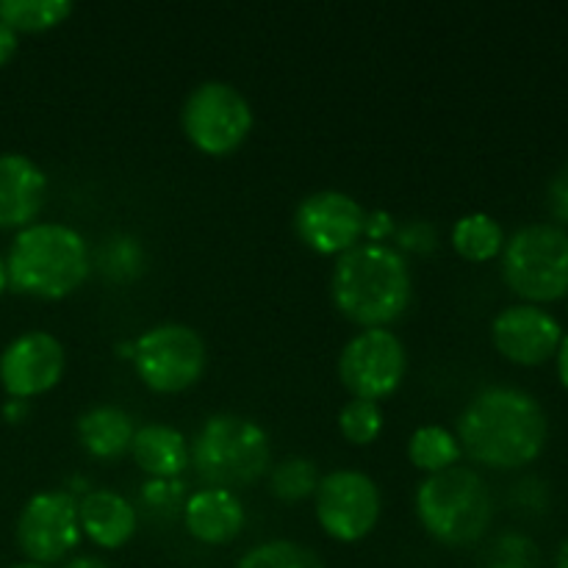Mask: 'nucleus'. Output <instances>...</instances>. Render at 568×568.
Returning <instances> with one entry per match:
<instances>
[{"label": "nucleus", "mask_w": 568, "mask_h": 568, "mask_svg": "<svg viewBox=\"0 0 568 568\" xmlns=\"http://www.w3.org/2000/svg\"><path fill=\"white\" fill-rule=\"evenodd\" d=\"M189 532L203 544H227L242 532L244 508L233 491L203 488L183 505Z\"/></svg>", "instance_id": "dca6fc26"}, {"label": "nucleus", "mask_w": 568, "mask_h": 568, "mask_svg": "<svg viewBox=\"0 0 568 568\" xmlns=\"http://www.w3.org/2000/svg\"><path fill=\"white\" fill-rule=\"evenodd\" d=\"M14 50H17V31L0 20V64H6V61L11 59Z\"/></svg>", "instance_id": "c756f323"}, {"label": "nucleus", "mask_w": 568, "mask_h": 568, "mask_svg": "<svg viewBox=\"0 0 568 568\" xmlns=\"http://www.w3.org/2000/svg\"><path fill=\"white\" fill-rule=\"evenodd\" d=\"M70 14V0H0V20L14 31H48Z\"/></svg>", "instance_id": "4be33fe9"}, {"label": "nucleus", "mask_w": 568, "mask_h": 568, "mask_svg": "<svg viewBox=\"0 0 568 568\" xmlns=\"http://www.w3.org/2000/svg\"><path fill=\"white\" fill-rule=\"evenodd\" d=\"M64 375V347L44 331L17 336L0 355V383L14 399L37 397Z\"/></svg>", "instance_id": "ddd939ff"}, {"label": "nucleus", "mask_w": 568, "mask_h": 568, "mask_svg": "<svg viewBox=\"0 0 568 568\" xmlns=\"http://www.w3.org/2000/svg\"><path fill=\"white\" fill-rule=\"evenodd\" d=\"M558 375L560 383L568 388V333H564V342L558 347Z\"/></svg>", "instance_id": "7c9ffc66"}, {"label": "nucleus", "mask_w": 568, "mask_h": 568, "mask_svg": "<svg viewBox=\"0 0 568 568\" xmlns=\"http://www.w3.org/2000/svg\"><path fill=\"white\" fill-rule=\"evenodd\" d=\"M503 277L519 297L552 303L568 294V233L558 225H527L503 247Z\"/></svg>", "instance_id": "423d86ee"}, {"label": "nucleus", "mask_w": 568, "mask_h": 568, "mask_svg": "<svg viewBox=\"0 0 568 568\" xmlns=\"http://www.w3.org/2000/svg\"><path fill=\"white\" fill-rule=\"evenodd\" d=\"M555 568H568V538L564 544H560L558 558H555Z\"/></svg>", "instance_id": "72a5a7b5"}, {"label": "nucleus", "mask_w": 568, "mask_h": 568, "mask_svg": "<svg viewBox=\"0 0 568 568\" xmlns=\"http://www.w3.org/2000/svg\"><path fill=\"white\" fill-rule=\"evenodd\" d=\"M486 568H538V549L530 538L505 536L488 552Z\"/></svg>", "instance_id": "a878e982"}, {"label": "nucleus", "mask_w": 568, "mask_h": 568, "mask_svg": "<svg viewBox=\"0 0 568 568\" xmlns=\"http://www.w3.org/2000/svg\"><path fill=\"white\" fill-rule=\"evenodd\" d=\"M78 519H81V530L103 549L122 547L136 532V510L122 494L109 491V488L89 491L78 503Z\"/></svg>", "instance_id": "f3484780"}, {"label": "nucleus", "mask_w": 568, "mask_h": 568, "mask_svg": "<svg viewBox=\"0 0 568 568\" xmlns=\"http://www.w3.org/2000/svg\"><path fill=\"white\" fill-rule=\"evenodd\" d=\"M6 286H9V272H6V261L0 258V294H3Z\"/></svg>", "instance_id": "f704fd0d"}, {"label": "nucleus", "mask_w": 568, "mask_h": 568, "mask_svg": "<svg viewBox=\"0 0 568 568\" xmlns=\"http://www.w3.org/2000/svg\"><path fill=\"white\" fill-rule=\"evenodd\" d=\"M547 414L532 394L510 386L483 388L458 419V444L494 469L527 466L547 444Z\"/></svg>", "instance_id": "f257e3e1"}, {"label": "nucleus", "mask_w": 568, "mask_h": 568, "mask_svg": "<svg viewBox=\"0 0 568 568\" xmlns=\"http://www.w3.org/2000/svg\"><path fill=\"white\" fill-rule=\"evenodd\" d=\"M78 503L64 491H44L28 499L17 519V544L31 564H59L78 547Z\"/></svg>", "instance_id": "9b49d317"}, {"label": "nucleus", "mask_w": 568, "mask_h": 568, "mask_svg": "<svg viewBox=\"0 0 568 568\" xmlns=\"http://www.w3.org/2000/svg\"><path fill=\"white\" fill-rule=\"evenodd\" d=\"M342 436L349 444H372L383 430V410L372 399H349L338 416Z\"/></svg>", "instance_id": "393cba45"}, {"label": "nucleus", "mask_w": 568, "mask_h": 568, "mask_svg": "<svg viewBox=\"0 0 568 568\" xmlns=\"http://www.w3.org/2000/svg\"><path fill=\"white\" fill-rule=\"evenodd\" d=\"M364 233H369L372 242L381 244V239L392 236V233H394L392 216L383 214V211H375V214H372V216H366V231Z\"/></svg>", "instance_id": "c85d7f7f"}, {"label": "nucleus", "mask_w": 568, "mask_h": 568, "mask_svg": "<svg viewBox=\"0 0 568 568\" xmlns=\"http://www.w3.org/2000/svg\"><path fill=\"white\" fill-rule=\"evenodd\" d=\"M131 416L114 405H98L78 419L81 444L94 458H120L133 444Z\"/></svg>", "instance_id": "6ab92c4d"}, {"label": "nucleus", "mask_w": 568, "mask_h": 568, "mask_svg": "<svg viewBox=\"0 0 568 568\" xmlns=\"http://www.w3.org/2000/svg\"><path fill=\"white\" fill-rule=\"evenodd\" d=\"M408 458L414 466L436 475V471H444L449 469V466L458 464L460 444L458 438H455L449 430H444V427L427 425V427H419V430L410 436Z\"/></svg>", "instance_id": "412c9836"}, {"label": "nucleus", "mask_w": 568, "mask_h": 568, "mask_svg": "<svg viewBox=\"0 0 568 568\" xmlns=\"http://www.w3.org/2000/svg\"><path fill=\"white\" fill-rule=\"evenodd\" d=\"M270 436L258 422L216 414L200 427L192 447L194 469L211 488L233 491L258 480L270 466Z\"/></svg>", "instance_id": "39448f33"}, {"label": "nucleus", "mask_w": 568, "mask_h": 568, "mask_svg": "<svg viewBox=\"0 0 568 568\" xmlns=\"http://www.w3.org/2000/svg\"><path fill=\"white\" fill-rule=\"evenodd\" d=\"M294 231L322 255L347 253L366 231V214L349 194L325 189L314 192L294 211Z\"/></svg>", "instance_id": "f8f14e48"}, {"label": "nucleus", "mask_w": 568, "mask_h": 568, "mask_svg": "<svg viewBox=\"0 0 568 568\" xmlns=\"http://www.w3.org/2000/svg\"><path fill=\"white\" fill-rule=\"evenodd\" d=\"M67 568H109V564H105V560H100V558H92V555H81V558L70 560Z\"/></svg>", "instance_id": "2f4dec72"}, {"label": "nucleus", "mask_w": 568, "mask_h": 568, "mask_svg": "<svg viewBox=\"0 0 568 568\" xmlns=\"http://www.w3.org/2000/svg\"><path fill=\"white\" fill-rule=\"evenodd\" d=\"M491 336L505 358L521 366H536L558 355L564 327L549 311L525 303L499 311L491 325Z\"/></svg>", "instance_id": "4468645a"}, {"label": "nucleus", "mask_w": 568, "mask_h": 568, "mask_svg": "<svg viewBox=\"0 0 568 568\" xmlns=\"http://www.w3.org/2000/svg\"><path fill=\"white\" fill-rule=\"evenodd\" d=\"M453 244L464 258L488 261L503 253L505 233L499 222L488 214L460 216L453 227Z\"/></svg>", "instance_id": "aec40b11"}, {"label": "nucleus", "mask_w": 568, "mask_h": 568, "mask_svg": "<svg viewBox=\"0 0 568 568\" xmlns=\"http://www.w3.org/2000/svg\"><path fill=\"white\" fill-rule=\"evenodd\" d=\"M236 568H325L308 547L294 541H266L253 547Z\"/></svg>", "instance_id": "5701e85b"}, {"label": "nucleus", "mask_w": 568, "mask_h": 568, "mask_svg": "<svg viewBox=\"0 0 568 568\" xmlns=\"http://www.w3.org/2000/svg\"><path fill=\"white\" fill-rule=\"evenodd\" d=\"M9 568H50V566H42V564H31V560H26V564H14Z\"/></svg>", "instance_id": "c9c22d12"}, {"label": "nucleus", "mask_w": 568, "mask_h": 568, "mask_svg": "<svg viewBox=\"0 0 568 568\" xmlns=\"http://www.w3.org/2000/svg\"><path fill=\"white\" fill-rule=\"evenodd\" d=\"M183 494H186V488H183V483L178 480V477H172V480H155L153 477V480L144 483L142 488L144 505H150L153 510H164V514L181 508Z\"/></svg>", "instance_id": "bb28decb"}, {"label": "nucleus", "mask_w": 568, "mask_h": 568, "mask_svg": "<svg viewBox=\"0 0 568 568\" xmlns=\"http://www.w3.org/2000/svg\"><path fill=\"white\" fill-rule=\"evenodd\" d=\"M131 453L136 464L155 480H172L181 477L192 460L186 438L166 425H144L133 433Z\"/></svg>", "instance_id": "a211bd4d"}, {"label": "nucleus", "mask_w": 568, "mask_h": 568, "mask_svg": "<svg viewBox=\"0 0 568 568\" xmlns=\"http://www.w3.org/2000/svg\"><path fill=\"white\" fill-rule=\"evenodd\" d=\"M9 286L39 300L75 292L89 275L87 242L61 222H33L17 231L6 258Z\"/></svg>", "instance_id": "7ed1b4c3"}, {"label": "nucleus", "mask_w": 568, "mask_h": 568, "mask_svg": "<svg viewBox=\"0 0 568 568\" xmlns=\"http://www.w3.org/2000/svg\"><path fill=\"white\" fill-rule=\"evenodd\" d=\"M133 364L144 386L153 392H183L200 381L205 369V344L189 325H155L133 344Z\"/></svg>", "instance_id": "0eeeda50"}, {"label": "nucleus", "mask_w": 568, "mask_h": 568, "mask_svg": "<svg viewBox=\"0 0 568 568\" xmlns=\"http://www.w3.org/2000/svg\"><path fill=\"white\" fill-rule=\"evenodd\" d=\"M22 414H26V399H11V403L6 405V416H9L11 422H20Z\"/></svg>", "instance_id": "473e14b6"}, {"label": "nucleus", "mask_w": 568, "mask_h": 568, "mask_svg": "<svg viewBox=\"0 0 568 568\" xmlns=\"http://www.w3.org/2000/svg\"><path fill=\"white\" fill-rule=\"evenodd\" d=\"M48 194V178L28 155H0V227L22 231L33 225Z\"/></svg>", "instance_id": "2eb2a0df"}, {"label": "nucleus", "mask_w": 568, "mask_h": 568, "mask_svg": "<svg viewBox=\"0 0 568 568\" xmlns=\"http://www.w3.org/2000/svg\"><path fill=\"white\" fill-rule=\"evenodd\" d=\"M405 366L408 355L403 342L386 327H366L342 349L338 375L353 397L377 403L403 383Z\"/></svg>", "instance_id": "9d476101"}, {"label": "nucleus", "mask_w": 568, "mask_h": 568, "mask_svg": "<svg viewBox=\"0 0 568 568\" xmlns=\"http://www.w3.org/2000/svg\"><path fill=\"white\" fill-rule=\"evenodd\" d=\"M549 209L560 222H568V164L549 183Z\"/></svg>", "instance_id": "cd10ccee"}, {"label": "nucleus", "mask_w": 568, "mask_h": 568, "mask_svg": "<svg viewBox=\"0 0 568 568\" xmlns=\"http://www.w3.org/2000/svg\"><path fill=\"white\" fill-rule=\"evenodd\" d=\"M333 303L347 320L366 327L394 322L408 308L414 281L410 266L388 244H355L336 261L331 281Z\"/></svg>", "instance_id": "f03ea898"}, {"label": "nucleus", "mask_w": 568, "mask_h": 568, "mask_svg": "<svg viewBox=\"0 0 568 568\" xmlns=\"http://www.w3.org/2000/svg\"><path fill=\"white\" fill-rule=\"evenodd\" d=\"M316 516L322 530L336 541H361L381 519V491L364 471H331L316 486Z\"/></svg>", "instance_id": "1a4fd4ad"}, {"label": "nucleus", "mask_w": 568, "mask_h": 568, "mask_svg": "<svg viewBox=\"0 0 568 568\" xmlns=\"http://www.w3.org/2000/svg\"><path fill=\"white\" fill-rule=\"evenodd\" d=\"M183 131L203 153L225 155L247 139L253 109L236 87L205 81L189 92L183 103Z\"/></svg>", "instance_id": "6e6552de"}, {"label": "nucleus", "mask_w": 568, "mask_h": 568, "mask_svg": "<svg viewBox=\"0 0 568 568\" xmlns=\"http://www.w3.org/2000/svg\"><path fill=\"white\" fill-rule=\"evenodd\" d=\"M491 494L477 471L449 466L427 477L416 491V514L425 530L447 547L475 544L491 525Z\"/></svg>", "instance_id": "20e7f679"}, {"label": "nucleus", "mask_w": 568, "mask_h": 568, "mask_svg": "<svg viewBox=\"0 0 568 568\" xmlns=\"http://www.w3.org/2000/svg\"><path fill=\"white\" fill-rule=\"evenodd\" d=\"M320 486V475L316 466L305 458H288L272 471V494L283 503H297L308 494L316 491Z\"/></svg>", "instance_id": "b1692460"}]
</instances>
